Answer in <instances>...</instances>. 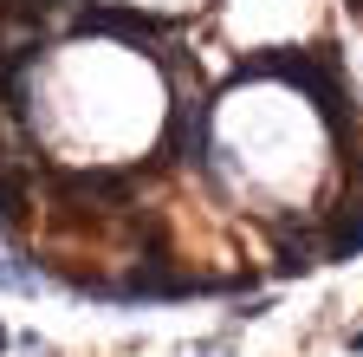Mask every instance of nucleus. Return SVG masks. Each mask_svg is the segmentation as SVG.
<instances>
[{"label":"nucleus","instance_id":"f257e3e1","mask_svg":"<svg viewBox=\"0 0 363 357\" xmlns=\"http://www.w3.org/2000/svg\"><path fill=\"white\" fill-rule=\"evenodd\" d=\"M26 175L20 169H0V221H26Z\"/></svg>","mask_w":363,"mask_h":357},{"label":"nucleus","instance_id":"f03ea898","mask_svg":"<svg viewBox=\"0 0 363 357\" xmlns=\"http://www.w3.org/2000/svg\"><path fill=\"white\" fill-rule=\"evenodd\" d=\"M311 266H318V260H311V247H305V241H298V247H292V241L279 247V273H286V280H292V273H311Z\"/></svg>","mask_w":363,"mask_h":357},{"label":"nucleus","instance_id":"7ed1b4c3","mask_svg":"<svg viewBox=\"0 0 363 357\" xmlns=\"http://www.w3.org/2000/svg\"><path fill=\"white\" fill-rule=\"evenodd\" d=\"M357 351H363V331H357Z\"/></svg>","mask_w":363,"mask_h":357},{"label":"nucleus","instance_id":"20e7f679","mask_svg":"<svg viewBox=\"0 0 363 357\" xmlns=\"http://www.w3.org/2000/svg\"><path fill=\"white\" fill-rule=\"evenodd\" d=\"M0 344H7V331H0Z\"/></svg>","mask_w":363,"mask_h":357}]
</instances>
